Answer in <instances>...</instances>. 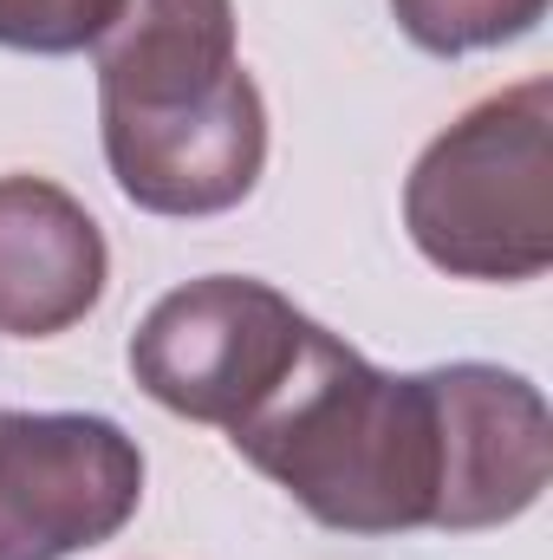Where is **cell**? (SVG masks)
Instances as JSON below:
<instances>
[{"instance_id": "obj_5", "label": "cell", "mask_w": 553, "mask_h": 560, "mask_svg": "<svg viewBox=\"0 0 553 560\" xmlns=\"http://www.w3.org/2000/svg\"><path fill=\"white\" fill-rule=\"evenodd\" d=\"M111 183L143 215L202 222L255 196L268 170V98L248 66H235L209 98L176 112H98Z\"/></svg>"}, {"instance_id": "obj_9", "label": "cell", "mask_w": 553, "mask_h": 560, "mask_svg": "<svg viewBox=\"0 0 553 560\" xmlns=\"http://www.w3.org/2000/svg\"><path fill=\"white\" fill-rule=\"evenodd\" d=\"M118 7L125 0H0V46L39 52V59L92 52L105 26L118 20Z\"/></svg>"}, {"instance_id": "obj_3", "label": "cell", "mask_w": 553, "mask_h": 560, "mask_svg": "<svg viewBox=\"0 0 553 560\" xmlns=\"http://www.w3.org/2000/svg\"><path fill=\"white\" fill-rule=\"evenodd\" d=\"M313 319L255 275H202L169 287L131 332V378L150 405L235 430L293 372Z\"/></svg>"}, {"instance_id": "obj_1", "label": "cell", "mask_w": 553, "mask_h": 560, "mask_svg": "<svg viewBox=\"0 0 553 560\" xmlns=\"http://www.w3.org/2000/svg\"><path fill=\"white\" fill-rule=\"evenodd\" d=\"M228 443L332 535H449L456 469L443 365L378 372L313 319L280 392L235 423Z\"/></svg>"}, {"instance_id": "obj_2", "label": "cell", "mask_w": 553, "mask_h": 560, "mask_svg": "<svg viewBox=\"0 0 553 560\" xmlns=\"http://www.w3.org/2000/svg\"><path fill=\"white\" fill-rule=\"evenodd\" d=\"M404 229L449 280H541L553 268V85L521 79L469 105L404 176Z\"/></svg>"}, {"instance_id": "obj_4", "label": "cell", "mask_w": 553, "mask_h": 560, "mask_svg": "<svg viewBox=\"0 0 553 560\" xmlns=\"http://www.w3.org/2000/svg\"><path fill=\"white\" fill-rule=\"evenodd\" d=\"M143 450L98 411H0V560H72L125 535Z\"/></svg>"}, {"instance_id": "obj_7", "label": "cell", "mask_w": 553, "mask_h": 560, "mask_svg": "<svg viewBox=\"0 0 553 560\" xmlns=\"http://www.w3.org/2000/svg\"><path fill=\"white\" fill-rule=\"evenodd\" d=\"M98 112H176L209 98L235 66V0H125L92 46Z\"/></svg>"}, {"instance_id": "obj_6", "label": "cell", "mask_w": 553, "mask_h": 560, "mask_svg": "<svg viewBox=\"0 0 553 560\" xmlns=\"http://www.w3.org/2000/svg\"><path fill=\"white\" fill-rule=\"evenodd\" d=\"M111 280L98 215L52 176H0V332L52 339L72 332Z\"/></svg>"}, {"instance_id": "obj_8", "label": "cell", "mask_w": 553, "mask_h": 560, "mask_svg": "<svg viewBox=\"0 0 553 560\" xmlns=\"http://www.w3.org/2000/svg\"><path fill=\"white\" fill-rule=\"evenodd\" d=\"M391 20L404 26L416 52L430 59H469L528 39L548 20V0H391Z\"/></svg>"}]
</instances>
